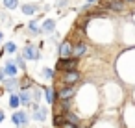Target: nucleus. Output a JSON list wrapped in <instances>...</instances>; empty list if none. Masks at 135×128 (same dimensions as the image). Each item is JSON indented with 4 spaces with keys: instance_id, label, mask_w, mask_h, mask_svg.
Returning a JSON list of instances; mask_svg holds the SVG:
<instances>
[{
    "instance_id": "f257e3e1",
    "label": "nucleus",
    "mask_w": 135,
    "mask_h": 128,
    "mask_svg": "<svg viewBox=\"0 0 135 128\" xmlns=\"http://www.w3.org/2000/svg\"><path fill=\"white\" fill-rule=\"evenodd\" d=\"M76 102H74V111L83 119V115L87 117V106L89 104H93V108L94 109H98V104H100V95H98V91H96V87L93 85V84H89V82H85L83 85H81V89H78V93H76Z\"/></svg>"
},
{
    "instance_id": "f03ea898",
    "label": "nucleus",
    "mask_w": 135,
    "mask_h": 128,
    "mask_svg": "<svg viewBox=\"0 0 135 128\" xmlns=\"http://www.w3.org/2000/svg\"><path fill=\"white\" fill-rule=\"evenodd\" d=\"M128 65H129V69L117 71V72H118V76H120V80H122L124 84H135V61H129L124 54H120L117 67H128Z\"/></svg>"
},
{
    "instance_id": "7ed1b4c3",
    "label": "nucleus",
    "mask_w": 135,
    "mask_h": 128,
    "mask_svg": "<svg viewBox=\"0 0 135 128\" xmlns=\"http://www.w3.org/2000/svg\"><path fill=\"white\" fill-rule=\"evenodd\" d=\"M83 82V72L78 69V71H67V72H59L54 80V84H59V85H76Z\"/></svg>"
},
{
    "instance_id": "20e7f679",
    "label": "nucleus",
    "mask_w": 135,
    "mask_h": 128,
    "mask_svg": "<svg viewBox=\"0 0 135 128\" xmlns=\"http://www.w3.org/2000/svg\"><path fill=\"white\" fill-rule=\"evenodd\" d=\"M80 65H81V60H78V58H74V56H70V58H57L54 71H56L57 74H59V72H67V71H78Z\"/></svg>"
},
{
    "instance_id": "39448f33",
    "label": "nucleus",
    "mask_w": 135,
    "mask_h": 128,
    "mask_svg": "<svg viewBox=\"0 0 135 128\" xmlns=\"http://www.w3.org/2000/svg\"><path fill=\"white\" fill-rule=\"evenodd\" d=\"M54 89H56V102L74 100V97L78 93L76 85H59V84H54Z\"/></svg>"
},
{
    "instance_id": "423d86ee",
    "label": "nucleus",
    "mask_w": 135,
    "mask_h": 128,
    "mask_svg": "<svg viewBox=\"0 0 135 128\" xmlns=\"http://www.w3.org/2000/svg\"><path fill=\"white\" fill-rule=\"evenodd\" d=\"M98 6H100L102 10H105L107 13H122V11H126V8H128L124 2H120V0H100Z\"/></svg>"
},
{
    "instance_id": "0eeeda50",
    "label": "nucleus",
    "mask_w": 135,
    "mask_h": 128,
    "mask_svg": "<svg viewBox=\"0 0 135 128\" xmlns=\"http://www.w3.org/2000/svg\"><path fill=\"white\" fill-rule=\"evenodd\" d=\"M21 56H22L26 61H39V60H41V50H39L37 45L26 43L24 48H22V52H21Z\"/></svg>"
},
{
    "instance_id": "6e6552de",
    "label": "nucleus",
    "mask_w": 135,
    "mask_h": 128,
    "mask_svg": "<svg viewBox=\"0 0 135 128\" xmlns=\"http://www.w3.org/2000/svg\"><path fill=\"white\" fill-rule=\"evenodd\" d=\"M30 113L26 111V109H17V111H13V115H11V122H13V126H17V128H26V126H30Z\"/></svg>"
},
{
    "instance_id": "1a4fd4ad",
    "label": "nucleus",
    "mask_w": 135,
    "mask_h": 128,
    "mask_svg": "<svg viewBox=\"0 0 135 128\" xmlns=\"http://www.w3.org/2000/svg\"><path fill=\"white\" fill-rule=\"evenodd\" d=\"M87 54H89V45H87L85 39H83V41H76V43L72 45V56H74V58L81 60V58H85Z\"/></svg>"
},
{
    "instance_id": "9d476101",
    "label": "nucleus",
    "mask_w": 135,
    "mask_h": 128,
    "mask_svg": "<svg viewBox=\"0 0 135 128\" xmlns=\"http://www.w3.org/2000/svg\"><path fill=\"white\" fill-rule=\"evenodd\" d=\"M70 56H72V41L65 37L57 45V58H70Z\"/></svg>"
},
{
    "instance_id": "9b49d317",
    "label": "nucleus",
    "mask_w": 135,
    "mask_h": 128,
    "mask_svg": "<svg viewBox=\"0 0 135 128\" xmlns=\"http://www.w3.org/2000/svg\"><path fill=\"white\" fill-rule=\"evenodd\" d=\"M2 72H4V76H6V78H19V69L15 67L13 60H6V61H4Z\"/></svg>"
},
{
    "instance_id": "f8f14e48",
    "label": "nucleus",
    "mask_w": 135,
    "mask_h": 128,
    "mask_svg": "<svg viewBox=\"0 0 135 128\" xmlns=\"http://www.w3.org/2000/svg\"><path fill=\"white\" fill-rule=\"evenodd\" d=\"M41 6H43V4H33V2H28V4H22V6H21V11H22V15L33 17V15H39Z\"/></svg>"
},
{
    "instance_id": "ddd939ff",
    "label": "nucleus",
    "mask_w": 135,
    "mask_h": 128,
    "mask_svg": "<svg viewBox=\"0 0 135 128\" xmlns=\"http://www.w3.org/2000/svg\"><path fill=\"white\" fill-rule=\"evenodd\" d=\"M43 98L48 106H56V89H54V85H45L43 87Z\"/></svg>"
},
{
    "instance_id": "4468645a",
    "label": "nucleus",
    "mask_w": 135,
    "mask_h": 128,
    "mask_svg": "<svg viewBox=\"0 0 135 128\" xmlns=\"http://www.w3.org/2000/svg\"><path fill=\"white\" fill-rule=\"evenodd\" d=\"M43 19V13H39V15H35V19L33 21H30L26 26H28V34L30 35H33V37H37V35H41V26H37V21H41Z\"/></svg>"
},
{
    "instance_id": "2eb2a0df",
    "label": "nucleus",
    "mask_w": 135,
    "mask_h": 128,
    "mask_svg": "<svg viewBox=\"0 0 135 128\" xmlns=\"http://www.w3.org/2000/svg\"><path fill=\"white\" fill-rule=\"evenodd\" d=\"M46 117H48V106L46 104H43L39 108V111H32V115H30V119H33L35 122H45Z\"/></svg>"
},
{
    "instance_id": "dca6fc26",
    "label": "nucleus",
    "mask_w": 135,
    "mask_h": 128,
    "mask_svg": "<svg viewBox=\"0 0 135 128\" xmlns=\"http://www.w3.org/2000/svg\"><path fill=\"white\" fill-rule=\"evenodd\" d=\"M2 87H4V91H8L9 95H11V93H17V91H19V78H6V80L2 82Z\"/></svg>"
},
{
    "instance_id": "f3484780",
    "label": "nucleus",
    "mask_w": 135,
    "mask_h": 128,
    "mask_svg": "<svg viewBox=\"0 0 135 128\" xmlns=\"http://www.w3.org/2000/svg\"><path fill=\"white\" fill-rule=\"evenodd\" d=\"M65 122H69V124H72V126H76V128H80L81 124H83V119L72 109V111H69V113H65Z\"/></svg>"
},
{
    "instance_id": "a211bd4d",
    "label": "nucleus",
    "mask_w": 135,
    "mask_h": 128,
    "mask_svg": "<svg viewBox=\"0 0 135 128\" xmlns=\"http://www.w3.org/2000/svg\"><path fill=\"white\" fill-rule=\"evenodd\" d=\"M41 34H46V35L56 34V19H45L41 24Z\"/></svg>"
},
{
    "instance_id": "6ab92c4d",
    "label": "nucleus",
    "mask_w": 135,
    "mask_h": 128,
    "mask_svg": "<svg viewBox=\"0 0 135 128\" xmlns=\"http://www.w3.org/2000/svg\"><path fill=\"white\" fill-rule=\"evenodd\" d=\"M35 85V82H33V78L30 76V74H22L21 78H19V91H24V89H32Z\"/></svg>"
},
{
    "instance_id": "aec40b11",
    "label": "nucleus",
    "mask_w": 135,
    "mask_h": 128,
    "mask_svg": "<svg viewBox=\"0 0 135 128\" xmlns=\"http://www.w3.org/2000/svg\"><path fill=\"white\" fill-rule=\"evenodd\" d=\"M19 93V98H21V106L24 108H30L33 98H32V89H24V91H17Z\"/></svg>"
},
{
    "instance_id": "412c9836",
    "label": "nucleus",
    "mask_w": 135,
    "mask_h": 128,
    "mask_svg": "<svg viewBox=\"0 0 135 128\" xmlns=\"http://www.w3.org/2000/svg\"><path fill=\"white\" fill-rule=\"evenodd\" d=\"M56 76H57V72H56L52 67H43V69H41V78H43V80H46V82H54Z\"/></svg>"
},
{
    "instance_id": "4be33fe9",
    "label": "nucleus",
    "mask_w": 135,
    "mask_h": 128,
    "mask_svg": "<svg viewBox=\"0 0 135 128\" xmlns=\"http://www.w3.org/2000/svg\"><path fill=\"white\" fill-rule=\"evenodd\" d=\"M0 48L4 50V54H17V50H19V47H17L15 41H6Z\"/></svg>"
},
{
    "instance_id": "5701e85b",
    "label": "nucleus",
    "mask_w": 135,
    "mask_h": 128,
    "mask_svg": "<svg viewBox=\"0 0 135 128\" xmlns=\"http://www.w3.org/2000/svg\"><path fill=\"white\" fill-rule=\"evenodd\" d=\"M9 108H11L13 111L21 109V98H19V93H11V95H9Z\"/></svg>"
},
{
    "instance_id": "b1692460",
    "label": "nucleus",
    "mask_w": 135,
    "mask_h": 128,
    "mask_svg": "<svg viewBox=\"0 0 135 128\" xmlns=\"http://www.w3.org/2000/svg\"><path fill=\"white\" fill-rule=\"evenodd\" d=\"M13 63H15V67L19 69V71H22V72H26V60L21 56V54H17L15 58H13Z\"/></svg>"
},
{
    "instance_id": "393cba45",
    "label": "nucleus",
    "mask_w": 135,
    "mask_h": 128,
    "mask_svg": "<svg viewBox=\"0 0 135 128\" xmlns=\"http://www.w3.org/2000/svg\"><path fill=\"white\" fill-rule=\"evenodd\" d=\"M63 122H65V115L54 111V113H52V124H54V128H61Z\"/></svg>"
},
{
    "instance_id": "a878e982",
    "label": "nucleus",
    "mask_w": 135,
    "mask_h": 128,
    "mask_svg": "<svg viewBox=\"0 0 135 128\" xmlns=\"http://www.w3.org/2000/svg\"><path fill=\"white\" fill-rule=\"evenodd\" d=\"M32 98H33V102H41V98H43V87H39L37 84L32 87Z\"/></svg>"
},
{
    "instance_id": "bb28decb",
    "label": "nucleus",
    "mask_w": 135,
    "mask_h": 128,
    "mask_svg": "<svg viewBox=\"0 0 135 128\" xmlns=\"http://www.w3.org/2000/svg\"><path fill=\"white\" fill-rule=\"evenodd\" d=\"M2 6H4L6 10L13 11V10H17V8H19V0H2Z\"/></svg>"
},
{
    "instance_id": "cd10ccee",
    "label": "nucleus",
    "mask_w": 135,
    "mask_h": 128,
    "mask_svg": "<svg viewBox=\"0 0 135 128\" xmlns=\"http://www.w3.org/2000/svg\"><path fill=\"white\" fill-rule=\"evenodd\" d=\"M0 22H2L4 26H9V24H11V17H9V13H0Z\"/></svg>"
},
{
    "instance_id": "c85d7f7f",
    "label": "nucleus",
    "mask_w": 135,
    "mask_h": 128,
    "mask_svg": "<svg viewBox=\"0 0 135 128\" xmlns=\"http://www.w3.org/2000/svg\"><path fill=\"white\" fill-rule=\"evenodd\" d=\"M70 0H56V8L57 10H63V8H69Z\"/></svg>"
},
{
    "instance_id": "c756f323",
    "label": "nucleus",
    "mask_w": 135,
    "mask_h": 128,
    "mask_svg": "<svg viewBox=\"0 0 135 128\" xmlns=\"http://www.w3.org/2000/svg\"><path fill=\"white\" fill-rule=\"evenodd\" d=\"M39 108H41V102H32V106H30L32 111H39Z\"/></svg>"
},
{
    "instance_id": "7c9ffc66",
    "label": "nucleus",
    "mask_w": 135,
    "mask_h": 128,
    "mask_svg": "<svg viewBox=\"0 0 135 128\" xmlns=\"http://www.w3.org/2000/svg\"><path fill=\"white\" fill-rule=\"evenodd\" d=\"M4 121H6V111H4L2 108H0V124H2Z\"/></svg>"
},
{
    "instance_id": "2f4dec72",
    "label": "nucleus",
    "mask_w": 135,
    "mask_h": 128,
    "mask_svg": "<svg viewBox=\"0 0 135 128\" xmlns=\"http://www.w3.org/2000/svg\"><path fill=\"white\" fill-rule=\"evenodd\" d=\"M85 4H89V6H96V4H98V0H87Z\"/></svg>"
},
{
    "instance_id": "473e14b6",
    "label": "nucleus",
    "mask_w": 135,
    "mask_h": 128,
    "mask_svg": "<svg viewBox=\"0 0 135 128\" xmlns=\"http://www.w3.org/2000/svg\"><path fill=\"white\" fill-rule=\"evenodd\" d=\"M120 2H124L126 6H129V4H135V0H120Z\"/></svg>"
},
{
    "instance_id": "72a5a7b5",
    "label": "nucleus",
    "mask_w": 135,
    "mask_h": 128,
    "mask_svg": "<svg viewBox=\"0 0 135 128\" xmlns=\"http://www.w3.org/2000/svg\"><path fill=\"white\" fill-rule=\"evenodd\" d=\"M61 128H76V126H72V124H69V122H63Z\"/></svg>"
},
{
    "instance_id": "f704fd0d",
    "label": "nucleus",
    "mask_w": 135,
    "mask_h": 128,
    "mask_svg": "<svg viewBox=\"0 0 135 128\" xmlns=\"http://www.w3.org/2000/svg\"><path fill=\"white\" fill-rule=\"evenodd\" d=\"M4 80H6V76H4V72H2V69H0V84H2Z\"/></svg>"
},
{
    "instance_id": "c9c22d12",
    "label": "nucleus",
    "mask_w": 135,
    "mask_h": 128,
    "mask_svg": "<svg viewBox=\"0 0 135 128\" xmlns=\"http://www.w3.org/2000/svg\"><path fill=\"white\" fill-rule=\"evenodd\" d=\"M2 41H4V32L0 30V47H2Z\"/></svg>"
},
{
    "instance_id": "e433bc0d",
    "label": "nucleus",
    "mask_w": 135,
    "mask_h": 128,
    "mask_svg": "<svg viewBox=\"0 0 135 128\" xmlns=\"http://www.w3.org/2000/svg\"><path fill=\"white\" fill-rule=\"evenodd\" d=\"M131 22H133V26H135V11L131 13Z\"/></svg>"
},
{
    "instance_id": "4c0bfd02",
    "label": "nucleus",
    "mask_w": 135,
    "mask_h": 128,
    "mask_svg": "<svg viewBox=\"0 0 135 128\" xmlns=\"http://www.w3.org/2000/svg\"><path fill=\"white\" fill-rule=\"evenodd\" d=\"M4 95V87H0V97H2Z\"/></svg>"
},
{
    "instance_id": "58836bf2",
    "label": "nucleus",
    "mask_w": 135,
    "mask_h": 128,
    "mask_svg": "<svg viewBox=\"0 0 135 128\" xmlns=\"http://www.w3.org/2000/svg\"><path fill=\"white\" fill-rule=\"evenodd\" d=\"M13 128H17V126H13Z\"/></svg>"
},
{
    "instance_id": "ea45409f",
    "label": "nucleus",
    "mask_w": 135,
    "mask_h": 128,
    "mask_svg": "<svg viewBox=\"0 0 135 128\" xmlns=\"http://www.w3.org/2000/svg\"><path fill=\"white\" fill-rule=\"evenodd\" d=\"M133 95H135V93H133Z\"/></svg>"
}]
</instances>
